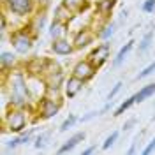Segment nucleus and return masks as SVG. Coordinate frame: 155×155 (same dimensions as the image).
Listing matches in <instances>:
<instances>
[{
	"instance_id": "29",
	"label": "nucleus",
	"mask_w": 155,
	"mask_h": 155,
	"mask_svg": "<svg viewBox=\"0 0 155 155\" xmlns=\"http://www.w3.org/2000/svg\"><path fill=\"white\" fill-rule=\"evenodd\" d=\"M122 87H124V81H116L115 85H113V88L109 90V94H107L106 101H115V97L120 94V90H122Z\"/></svg>"
},
{
	"instance_id": "35",
	"label": "nucleus",
	"mask_w": 155,
	"mask_h": 155,
	"mask_svg": "<svg viewBox=\"0 0 155 155\" xmlns=\"http://www.w3.org/2000/svg\"><path fill=\"white\" fill-rule=\"evenodd\" d=\"M95 152H97V143L95 145H90L88 148H85L83 150V155H92V153H95Z\"/></svg>"
},
{
	"instance_id": "8",
	"label": "nucleus",
	"mask_w": 155,
	"mask_h": 155,
	"mask_svg": "<svg viewBox=\"0 0 155 155\" xmlns=\"http://www.w3.org/2000/svg\"><path fill=\"white\" fill-rule=\"evenodd\" d=\"M95 41H97V32L92 27H83V28L76 30L74 32V37H72V42L76 46V51L92 46Z\"/></svg>"
},
{
	"instance_id": "30",
	"label": "nucleus",
	"mask_w": 155,
	"mask_h": 155,
	"mask_svg": "<svg viewBox=\"0 0 155 155\" xmlns=\"http://www.w3.org/2000/svg\"><path fill=\"white\" fill-rule=\"evenodd\" d=\"M101 115H102L101 109H94V111H88V113H85L83 116H79V122L85 124V122H90V120H94V118H97V116H101Z\"/></svg>"
},
{
	"instance_id": "34",
	"label": "nucleus",
	"mask_w": 155,
	"mask_h": 155,
	"mask_svg": "<svg viewBox=\"0 0 155 155\" xmlns=\"http://www.w3.org/2000/svg\"><path fill=\"white\" fill-rule=\"evenodd\" d=\"M137 139H139V136H137V137H136L134 141L130 143V148L127 150V153H129V155H134L136 152H137Z\"/></svg>"
},
{
	"instance_id": "26",
	"label": "nucleus",
	"mask_w": 155,
	"mask_h": 155,
	"mask_svg": "<svg viewBox=\"0 0 155 155\" xmlns=\"http://www.w3.org/2000/svg\"><path fill=\"white\" fill-rule=\"evenodd\" d=\"M78 122H79V116L74 115V113H69V116L60 124V127H58V132H67L69 129H72V127L76 125Z\"/></svg>"
},
{
	"instance_id": "15",
	"label": "nucleus",
	"mask_w": 155,
	"mask_h": 155,
	"mask_svg": "<svg viewBox=\"0 0 155 155\" xmlns=\"http://www.w3.org/2000/svg\"><path fill=\"white\" fill-rule=\"evenodd\" d=\"M74 18H76V12L71 9L65 2H62V0H60V4L55 5V9H53V19L64 21V23H71Z\"/></svg>"
},
{
	"instance_id": "36",
	"label": "nucleus",
	"mask_w": 155,
	"mask_h": 155,
	"mask_svg": "<svg viewBox=\"0 0 155 155\" xmlns=\"http://www.w3.org/2000/svg\"><path fill=\"white\" fill-rule=\"evenodd\" d=\"M49 4H51V0H37V5L39 9H48Z\"/></svg>"
},
{
	"instance_id": "27",
	"label": "nucleus",
	"mask_w": 155,
	"mask_h": 155,
	"mask_svg": "<svg viewBox=\"0 0 155 155\" xmlns=\"http://www.w3.org/2000/svg\"><path fill=\"white\" fill-rule=\"evenodd\" d=\"M155 72V60L153 62H150L146 67H143L137 74H136V81H139V79H145V78H148V76H152Z\"/></svg>"
},
{
	"instance_id": "22",
	"label": "nucleus",
	"mask_w": 155,
	"mask_h": 155,
	"mask_svg": "<svg viewBox=\"0 0 155 155\" xmlns=\"http://www.w3.org/2000/svg\"><path fill=\"white\" fill-rule=\"evenodd\" d=\"M51 136H53V130H51V129H48V130H41L39 134H35L34 141H32V146H34L35 150L46 148V146L49 145V141H51Z\"/></svg>"
},
{
	"instance_id": "32",
	"label": "nucleus",
	"mask_w": 155,
	"mask_h": 155,
	"mask_svg": "<svg viewBox=\"0 0 155 155\" xmlns=\"http://www.w3.org/2000/svg\"><path fill=\"white\" fill-rule=\"evenodd\" d=\"M153 152H155V136L145 145V148L141 150V153L143 155H150V153H153Z\"/></svg>"
},
{
	"instance_id": "19",
	"label": "nucleus",
	"mask_w": 155,
	"mask_h": 155,
	"mask_svg": "<svg viewBox=\"0 0 155 155\" xmlns=\"http://www.w3.org/2000/svg\"><path fill=\"white\" fill-rule=\"evenodd\" d=\"M134 44H136L134 39H129L125 44H124L122 48L118 49V53L115 55V58L111 60V67H113V69H118V67H120V65H122V64L125 62V58L129 57V53H130V51L134 49Z\"/></svg>"
},
{
	"instance_id": "20",
	"label": "nucleus",
	"mask_w": 155,
	"mask_h": 155,
	"mask_svg": "<svg viewBox=\"0 0 155 155\" xmlns=\"http://www.w3.org/2000/svg\"><path fill=\"white\" fill-rule=\"evenodd\" d=\"M18 53L16 51H7L4 49L0 53V65H2V72H9L14 67H18Z\"/></svg>"
},
{
	"instance_id": "18",
	"label": "nucleus",
	"mask_w": 155,
	"mask_h": 155,
	"mask_svg": "<svg viewBox=\"0 0 155 155\" xmlns=\"http://www.w3.org/2000/svg\"><path fill=\"white\" fill-rule=\"evenodd\" d=\"M118 21H111V19H107L104 23H101L99 27H97V39H101V41H109V39L115 35L116 28H118Z\"/></svg>"
},
{
	"instance_id": "16",
	"label": "nucleus",
	"mask_w": 155,
	"mask_h": 155,
	"mask_svg": "<svg viewBox=\"0 0 155 155\" xmlns=\"http://www.w3.org/2000/svg\"><path fill=\"white\" fill-rule=\"evenodd\" d=\"M69 23H64V21H58V19H53L51 23H49L48 27V35L51 41H55V39H64L67 37L69 34Z\"/></svg>"
},
{
	"instance_id": "7",
	"label": "nucleus",
	"mask_w": 155,
	"mask_h": 155,
	"mask_svg": "<svg viewBox=\"0 0 155 155\" xmlns=\"http://www.w3.org/2000/svg\"><path fill=\"white\" fill-rule=\"evenodd\" d=\"M27 27L30 28V32L39 39L41 35V32H44V30H48V9H37L30 19L27 21Z\"/></svg>"
},
{
	"instance_id": "11",
	"label": "nucleus",
	"mask_w": 155,
	"mask_h": 155,
	"mask_svg": "<svg viewBox=\"0 0 155 155\" xmlns=\"http://www.w3.org/2000/svg\"><path fill=\"white\" fill-rule=\"evenodd\" d=\"M48 60L49 57H32L30 60L25 62L23 69L28 76H42L46 71V65H48Z\"/></svg>"
},
{
	"instance_id": "21",
	"label": "nucleus",
	"mask_w": 155,
	"mask_h": 155,
	"mask_svg": "<svg viewBox=\"0 0 155 155\" xmlns=\"http://www.w3.org/2000/svg\"><path fill=\"white\" fill-rule=\"evenodd\" d=\"M153 37H155V25L152 28L143 34V37L139 39V44H137V55H146L150 48L153 46Z\"/></svg>"
},
{
	"instance_id": "37",
	"label": "nucleus",
	"mask_w": 155,
	"mask_h": 155,
	"mask_svg": "<svg viewBox=\"0 0 155 155\" xmlns=\"http://www.w3.org/2000/svg\"><path fill=\"white\" fill-rule=\"evenodd\" d=\"M153 118H155V111H153Z\"/></svg>"
},
{
	"instance_id": "25",
	"label": "nucleus",
	"mask_w": 155,
	"mask_h": 155,
	"mask_svg": "<svg viewBox=\"0 0 155 155\" xmlns=\"http://www.w3.org/2000/svg\"><path fill=\"white\" fill-rule=\"evenodd\" d=\"M62 2H65L76 14H81L90 7V0H62Z\"/></svg>"
},
{
	"instance_id": "24",
	"label": "nucleus",
	"mask_w": 155,
	"mask_h": 155,
	"mask_svg": "<svg viewBox=\"0 0 155 155\" xmlns=\"http://www.w3.org/2000/svg\"><path fill=\"white\" fill-rule=\"evenodd\" d=\"M134 104H136V94H134V95H130V97H127L125 101H122V102H120V104L113 109V116H115V118L122 116L125 111H129L130 107L134 106Z\"/></svg>"
},
{
	"instance_id": "9",
	"label": "nucleus",
	"mask_w": 155,
	"mask_h": 155,
	"mask_svg": "<svg viewBox=\"0 0 155 155\" xmlns=\"http://www.w3.org/2000/svg\"><path fill=\"white\" fill-rule=\"evenodd\" d=\"M97 71H99V69H97L88 58H85V60H78L76 64L72 65L71 74H74V76H78L79 79H83L85 83H88V81H92V79L95 78Z\"/></svg>"
},
{
	"instance_id": "23",
	"label": "nucleus",
	"mask_w": 155,
	"mask_h": 155,
	"mask_svg": "<svg viewBox=\"0 0 155 155\" xmlns=\"http://www.w3.org/2000/svg\"><path fill=\"white\" fill-rule=\"evenodd\" d=\"M153 94H155V81L153 83H148V85H145V87H141L137 92H136V104L148 101L150 97H153Z\"/></svg>"
},
{
	"instance_id": "14",
	"label": "nucleus",
	"mask_w": 155,
	"mask_h": 155,
	"mask_svg": "<svg viewBox=\"0 0 155 155\" xmlns=\"http://www.w3.org/2000/svg\"><path fill=\"white\" fill-rule=\"evenodd\" d=\"M85 137H87L85 130H79V132H76V134H72V136L67 139V141H64L62 145L58 146L57 153H58V155H64V153L72 152V150H74L78 145H79V143H83V141H85Z\"/></svg>"
},
{
	"instance_id": "33",
	"label": "nucleus",
	"mask_w": 155,
	"mask_h": 155,
	"mask_svg": "<svg viewBox=\"0 0 155 155\" xmlns=\"http://www.w3.org/2000/svg\"><path fill=\"white\" fill-rule=\"evenodd\" d=\"M136 124H137V118H136V116H132V118H129V120H127L125 124H124V127H122V130H124V132H127V130L134 129V127H136Z\"/></svg>"
},
{
	"instance_id": "3",
	"label": "nucleus",
	"mask_w": 155,
	"mask_h": 155,
	"mask_svg": "<svg viewBox=\"0 0 155 155\" xmlns=\"http://www.w3.org/2000/svg\"><path fill=\"white\" fill-rule=\"evenodd\" d=\"M37 9V0H2V11L21 19H27Z\"/></svg>"
},
{
	"instance_id": "10",
	"label": "nucleus",
	"mask_w": 155,
	"mask_h": 155,
	"mask_svg": "<svg viewBox=\"0 0 155 155\" xmlns=\"http://www.w3.org/2000/svg\"><path fill=\"white\" fill-rule=\"evenodd\" d=\"M37 132V129L34 127V129H25L23 132H19L18 136H14V137H11L9 141H5V145H4V152L5 153H11V152H14L16 148H19V146L23 145H28V143H32V139H34V134Z\"/></svg>"
},
{
	"instance_id": "28",
	"label": "nucleus",
	"mask_w": 155,
	"mask_h": 155,
	"mask_svg": "<svg viewBox=\"0 0 155 155\" xmlns=\"http://www.w3.org/2000/svg\"><path fill=\"white\" fill-rule=\"evenodd\" d=\"M118 137H120V130H113V132H111V134L104 139V143L101 145V148H102L104 152H106V150H109V148H111V146L118 141Z\"/></svg>"
},
{
	"instance_id": "5",
	"label": "nucleus",
	"mask_w": 155,
	"mask_h": 155,
	"mask_svg": "<svg viewBox=\"0 0 155 155\" xmlns=\"http://www.w3.org/2000/svg\"><path fill=\"white\" fill-rule=\"evenodd\" d=\"M62 104H64V102L55 101V99H51V97L44 95L35 102V115H37V118H41V120H49V118H53V116L58 115V111L62 109Z\"/></svg>"
},
{
	"instance_id": "31",
	"label": "nucleus",
	"mask_w": 155,
	"mask_h": 155,
	"mask_svg": "<svg viewBox=\"0 0 155 155\" xmlns=\"http://www.w3.org/2000/svg\"><path fill=\"white\" fill-rule=\"evenodd\" d=\"M141 11L145 14H153L155 12V0H145L141 4Z\"/></svg>"
},
{
	"instance_id": "1",
	"label": "nucleus",
	"mask_w": 155,
	"mask_h": 155,
	"mask_svg": "<svg viewBox=\"0 0 155 155\" xmlns=\"http://www.w3.org/2000/svg\"><path fill=\"white\" fill-rule=\"evenodd\" d=\"M28 109L23 107H5L4 116H2V132H11V134H19L28 125Z\"/></svg>"
},
{
	"instance_id": "2",
	"label": "nucleus",
	"mask_w": 155,
	"mask_h": 155,
	"mask_svg": "<svg viewBox=\"0 0 155 155\" xmlns=\"http://www.w3.org/2000/svg\"><path fill=\"white\" fill-rule=\"evenodd\" d=\"M37 37L30 32V28L27 27V23L19 28L11 30V35H9V42L12 44V49L18 53V55H27L30 53V49L34 48Z\"/></svg>"
},
{
	"instance_id": "4",
	"label": "nucleus",
	"mask_w": 155,
	"mask_h": 155,
	"mask_svg": "<svg viewBox=\"0 0 155 155\" xmlns=\"http://www.w3.org/2000/svg\"><path fill=\"white\" fill-rule=\"evenodd\" d=\"M42 78H44L48 87H57V88H62L64 83H65V79H67L64 69L60 67V64L55 58H49L48 60V65H46V71H44Z\"/></svg>"
},
{
	"instance_id": "17",
	"label": "nucleus",
	"mask_w": 155,
	"mask_h": 155,
	"mask_svg": "<svg viewBox=\"0 0 155 155\" xmlns=\"http://www.w3.org/2000/svg\"><path fill=\"white\" fill-rule=\"evenodd\" d=\"M116 4H118V0H95V16H101L102 19H109Z\"/></svg>"
},
{
	"instance_id": "13",
	"label": "nucleus",
	"mask_w": 155,
	"mask_h": 155,
	"mask_svg": "<svg viewBox=\"0 0 155 155\" xmlns=\"http://www.w3.org/2000/svg\"><path fill=\"white\" fill-rule=\"evenodd\" d=\"M51 51H53L57 57H69V55H72V53L76 51V46H74L72 39H71V41H69L67 37L55 39V41H51Z\"/></svg>"
},
{
	"instance_id": "12",
	"label": "nucleus",
	"mask_w": 155,
	"mask_h": 155,
	"mask_svg": "<svg viewBox=\"0 0 155 155\" xmlns=\"http://www.w3.org/2000/svg\"><path fill=\"white\" fill-rule=\"evenodd\" d=\"M85 85H87V83H85L83 79H79V78L74 76V74H69L67 79H65V83H64V95H65V99H74V97L83 90Z\"/></svg>"
},
{
	"instance_id": "6",
	"label": "nucleus",
	"mask_w": 155,
	"mask_h": 155,
	"mask_svg": "<svg viewBox=\"0 0 155 155\" xmlns=\"http://www.w3.org/2000/svg\"><path fill=\"white\" fill-rule=\"evenodd\" d=\"M109 57H111V42L109 41H102V42L95 44L94 48L90 49V53L87 55V58L97 69L106 65L107 62H109Z\"/></svg>"
}]
</instances>
